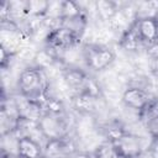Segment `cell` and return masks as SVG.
I'll use <instances>...</instances> for the list:
<instances>
[{"label": "cell", "mask_w": 158, "mask_h": 158, "mask_svg": "<svg viewBox=\"0 0 158 158\" xmlns=\"http://www.w3.org/2000/svg\"><path fill=\"white\" fill-rule=\"evenodd\" d=\"M17 86L22 96L41 102L40 99L47 96V91L49 89V77L43 69L28 67L20 73Z\"/></svg>", "instance_id": "cell-1"}, {"label": "cell", "mask_w": 158, "mask_h": 158, "mask_svg": "<svg viewBox=\"0 0 158 158\" xmlns=\"http://www.w3.org/2000/svg\"><path fill=\"white\" fill-rule=\"evenodd\" d=\"M83 54L85 64L95 72L106 70L116 59L115 53L110 47L100 44H85Z\"/></svg>", "instance_id": "cell-2"}, {"label": "cell", "mask_w": 158, "mask_h": 158, "mask_svg": "<svg viewBox=\"0 0 158 158\" xmlns=\"http://www.w3.org/2000/svg\"><path fill=\"white\" fill-rule=\"evenodd\" d=\"M38 125L41 132L47 139H59V138H65L67 136L68 127L62 114L58 115V114L44 112Z\"/></svg>", "instance_id": "cell-3"}, {"label": "cell", "mask_w": 158, "mask_h": 158, "mask_svg": "<svg viewBox=\"0 0 158 158\" xmlns=\"http://www.w3.org/2000/svg\"><path fill=\"white\" fill-rule=\"evenodd\" d=\"M117 156L121 158H138L142 153L141 138L137 135L125 132L117 139L111 142Z\"/></svg>", "instance_id": "cell-4"}, {"label": "cell", "mask_w": 158, "mask_h": 158, "mask_svg": "<svg viewBox=\"0 0 158 158\" xmlns=\"http://www.w3.org/2000/svg\"><path fill=\"white\" fill-rule=\"evenodd\" d=\"M121 100L128 110L133 111H144L146 107L151 104V98L147 90L143 86L136 85H128L122 91Z\"/></svg>", "instance_id": "cell-5"}, {"label": "cell", "mask_w": 158, "mask_h": 158, "mask_svg": "<svg viewBox=\"0 0 158 158\" xmlns=\"http://www.w3.org/2000/svg\"><path fill=\"white\" fill-rule=\"evenodd\" d=\"M77 41H78V38L72 31H69L68 28L60 26V27H58V28H56V30L49 32V35L47 36L46 43H47V48L52 49L53 53L57 52V51L63 53L64 51H67V49H69L72 47H75Z\"/></svg>", "instance_id": "cell-6"}, {"label": "cell", "mask_w": 158, "mask_h": 158, "mask_svg": "<svg viewBox=\"0 0 158 158\" xmlns=\"http://www.w3.org/2000/svg\"><path fill=\"white\" fill-rule=\"evenodd\" d=\"M135 27L146 48L157 43L158 40V21L154 17H143L135 21Z\"/></svg>", "instance_id": "cell-7"}, {"label": "cell", "mask_w": 158, "mask_h": 158, "mask_svg": "<svg viewBox=\"0 0 158 158\" xmlns=\"http://www.w3.org/2000/svg\"><path fill=\"white\" fill-rule=\"evenodd\" d=\"M101 98H96L86 91H80L74 95L73 104L77 111H79L81 115L91 116L98 112V100Z\"/></svg>", "instance_id": "cell-8"}, {"label": "cell", "mask_w": 158, "mask_h": 158, "mask_svg": "<svg viewBox=\"0 0 158 158\" xmlns=\"http://www.w3.org/2000/svg\"><path fill=\"white\" fill-rule=\"evenodd\" d=\"M17 158H43V144L28 136L20 137Z\"/></svg>", "instance_id": "cell-9"}, {"label": "cell", "mask_w": 158, "mask_h": 158, "mask_svg": "<svg viewBox=\"0 0 158 158\" xmlns=\"http://www.w3.org/2000/svg\"><path fill=\"white\" fill-rule=\"evenodd\" d=\"M72 153L69 151V142L65 138L48 139L43 147V158H68Z\"/></svg>", "instance_id": "cell-10"}, {"label": "cell", "mask_w": 158, "mask_h": 158, "mask_svg": "<svg viewBox=\"0 0 158 158\" xmlns=\"http://www.w3.org/2000/svg\"><path fill=\"white\" fill-rule=\"evenodd\" d=\"M63 79L65 80L68 86L73 91H75V94L83 91L88 81L86 74L78 67H68L63 72Z\"/></svg>", "instance_id": "cell-11"}, {"label": "cell", "mask_w": 158, "mask_h": 158, "mask_svg": "<svg viewBox=\"0 0 158 158\" xmlns=\"http://www.w3.org/2000/svg\"><path fill=\"white\" fill-rule=\"evenodd\" d=\"M120 46L123 49L128 51V52H138L139 49L146 48V46L143 44V42L141 41V38L138 36V32H137V30L135 27V23L121 36Z\"/></svg>", "instance_id": "cell-12"}, {"label": "cell", "mask_w": 158, "mask_h": 158, "mask_svg": "<svg viewBox=\"0 0 158 158\" xmlns=\"http://www.w3.org/2000/svg\"><path fill=\"white\" fill-rule=\"evenodd\" d=\"M95 5H96L98 19H100L101 21H105V22H107L118 10L114 1L99 0V1H95Z\"/></svg>", "instance_id": "cell-13"}, {"label": "cell", "mask_w": 158, "mask_h": 158, "mask_svg": "<svg viewBox=\"0 0 158 158\" xmlns=\"http://www.w3.org/2000/svg\"><path fill=\"white\" fill-rule=\"evenodd\" d=\"M48 6H49V1H42V0L26 1L27 15H31L33 17H44L47 15Z\"/></svg>", "instance_id": "cell-14"}, {"label": "cell", "mask_w": 158, "mask_h": 158, "mask_svg": "<svg viewBox=\"0 0 158 158\" xmlns=\"http://www.w3.org/2000/svg\"><path fill=\"white\" fill-rule=\"evenodd\" d=\"M84 14L80 9L79 4L75 1H63L62 2V20L63 19H70Z\"/></svg>", "instance_id": "cell-15"}, {"label": "cell", "mask_w": 158, "mask_h": 158, "mask_svg": "<svg viewBox=\"0 0 158 158\" xmlns=\"http://www.w3.org/2000/svg\"><path fill=\"white\" fill-rule=\"evenodd\" d=\"M93 153H94L95 158H117L118 157L114 146H112V143L110 141L99 144Z\"/></svg>", "instance_id": "cell-16"}, {"label": "cell", "mask_w": 158, "mask_h": 158, "mask_svg": "<svg viewBox=\"0 0 158 158\" xmlns=\"http://www.w3.org/2000/svg\"><path fill=\"white\" fill-rule=\"evenodd\" d=\"M147 62L148 69L152 73L158 74V43H154L147 48Z\"/></svg>", "instance_id": "cell-17"}, {"label": "cell", "mask_w": 158, "mask_h": 158, "mask_svg": "<svg viewBox=\"0 0 158 158\" xmlns=\"http://www.w3.org/2000/svg\"><path fill=\"white\" fill-rule=\"evenodd\" d=\"M146 127H147V131L151 135V137L154 141H157L158 139V114L148 117V121L146 123Z\"/></svg>", "instance_id": "cell-18"}, {"label": "cell", "mask_w": 158, "mask_h": 158, "mask_svg": "<svg viewBox=\"0 0 158 158\" xmlns=\"http://www.w3.org/2000/svg\"><path fill=\"white\" fill-rule=\"evenodd\" d=\"M68 158H95L94 153H89V152H74L72 153Z\"/></svg>", "instance_id": "cell-19"}, {"label": "cell", "mask_w": 158, "mask_h": 158, "mask_svg": "<svg viewBox=\"0 0 158 158\" xmlns=\"http://www.w3.org/2000/svg\"><path fill=\"white\" fill-rule=\"evenodd\" d=\"M152 158H158V152L157 151H152Z\"/></svg>", "instance_id": "cell-20"}, {"label": "cell", "mask_w": 158, "mask_h": 158, "mask_svg": "<svg viewBox=\"0 0 158 158\" xmlns=\"http://www.w3.org/2000/svg\"><path fill=\"white\" fill-rule=\"evenodd\" d=\"M154 105H156V111H157V114H158V100L154 102Z\"/></svg>", "instance_id": "cell-21"}, {"label": "cell", "mask_w": 158, "mask_h": 158, "mask_svg": "<svg viewBox=\"0 0 158 158\" xmlns=\"http://www.w3.org/2000/svg\"><path fill=\"white\" fill-rule=\"evenodd\" d=\"M154 19L158 21V11H157V14H156V16H154Z\"/></svg>", "instance_id": "cell-22"}, {"label": "cell", "mask_w": 158, "mask_h": 158, "mask_svg": "<svg viewBox=\"0 0 158 158\" xmlns=\"http://www.w3.org/2000/svg\"><path fill=\"white\" fill-rule=\"evenodd\" d=\"M157 43H158V40H157Z\"/></svg>", "instance_id": "cell-23"}]
</instances>
